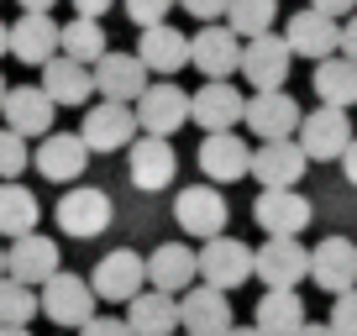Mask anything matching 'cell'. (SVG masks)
I'll return each mask as SVG.
<instances>
[{"label":"cell","instance_id":"cell-18","mask_svg":"<svg viewBox=\"0 0 357 336\" xmlns=\"http://www.w3.org/2000/svg\"><path fill=\"white\" fill-rule=\"evenodd\" d=\"M305 168H310V158L300 153L294 137H284V142H257L252 147V174L247 179H257L263 190H300Z\"/></svg>","mask_w":357,"mask_h":336},{"label":"cell","instance_id":"cell-47","mask_svg":"<svg viewBox=\"0 0 357 336\" xmlns=\"http://www.w3.org/2000/svg\"><path fill=\"white\" fill-rule=\"evenodd\" d=\"M11 53V22H0V58Z\"/></svg>","mask_w":357,"mask_h":336},{"label":"cell","instance_id":"cell-9","mask_svg":"<svg viewBox=\"0 0 357 336\" xmlns=\"http://www.w3.org/2000/svg\"><path fill=\"white\" fill-rule=\"evenodd\" d=\"M58 268H63V252H58V242L43 236V231H26V236H16V242L6 247V279L26 284V289H43Z\"/></svg>","mask_w":357,"mask_h":336},{"label":"cell","instance_id":"cell-4","mask_svg":"<svg viewBox=\"0 0 357 336\" xmlns=\"http://www.w3.org/2000/svg\"><path fill=\"white\" fill-rule=\"evenodd\" d=\"M132 111H137L142 137H168V142H174V132L190 121V90H178L174 79H153V84L137 95Z\"/></svg>","mask_w":357,"mask_h":336},{"label":"cell","instance_id":"cell-33","mask_svg":"<svg viewBox=\"0 0 357 336\" xmlns=\"http://www.w3.org/2000/svg\"><path fill=\"white\" fill-rule=\"evenodd\" d=\"M37 215H43V205H37V194L26 190V184H0V236H26L37 231Z\"/></svg>","mask_w":357,"mask_h":336},{"label":"cell","instance_id":"cell-6","mask_svg":"<svg viewBox=\"0 0 357 336\" xmlns=\"http://www.w3.org/2000/svg\"><path fill=\"white\" fill-rule=\"evenodd\" d=\"M89 289H95V300L132 305L137 294L147 289V258H142V252H132V247L105 252V258L95 263V273H89Z\"/></svg>","mask_w":357,"mask_h":336},{"label":"cell","instance_id":"cell-26","mask_svg":"<svg viewBox=\"0 0 357 336\" xmlns=\"http://www.w3.org/2000/svg\"><path fill=\"white\" fill-rule=\"evenodd\" d=\"M137 58H142V68H147V74L174 79L178 68L190 63V37L178 32V26H168V22L142 26V37H137Z\"/></svg>","mask_w":357,"mask_h":336},{"label":"cell","instance_id":"cell-44","mask_svg":"<svg viewBox=\"0 0 357 336\" xmlns=\"http://www.w3.org/2000/svg\"><path fill=\"white\" fill-rule=\"evenodd\" d=\"M342 174H347V184L357 190V137H352V147L342 153Z\"/></svg>","mask_w":357,"mask_h":336},{"label":"cell","instance_id":"cell-19","mask_svg":"<svg viewBox=\"0 0 357 336\" xmlns=\"http://www.w3.org/2000/svg\"><path fill=\"white\" fill-rule=\"evenodd\" d=\"M190 63L200 68L205 79H231L242 68V37L231 32L226 22H211L190 37Z\"/></svg>","mask_w":357,"mask_h":336},{"label":"cell","instance_id":"cell-35","mask_svg":"<svg viewBox=\"0 0 357 336\" xmlns=\"http://www.w3.org/2000/svg\"><path fill=\"white\" fill-rule=\"evenodd\" d=\"M37 310H43V305H37V289H26V284H16V279H0V326H32Z\"/></svg>","mask_w":357,"mask_h":336},{"label":"cell","instance_id":"cell-46","mask_svg":"<svg viewBox=\"0 0 357 336\" xmlns=\"http://www.w3.org/2000/svg\"><path fill=\"white\" fill-rule=\"evenodd\" d=\"M58 0H22V16H32V11H53Z\"/></svg>","mask_w":357,"mask_h":336},{"label":"cell","instance_id":"cell-48","mask_svg":"<svg viewBox=\"0 0 357 336\" xmlns=\"http://www.w3.org/2000/svg\"><path fill=\"white\" fill-rule=\"evenodd\" d=\"M226 336H263V331H257V326H231Z\"/></svg>","mask_w":357,"mask_h":336},{"label":"cell","instance_id":"cell-5","mask_svg":"<svg viewBox=\"0 0 357 336\" xmlns=\"http://www.w3.org/2000/svg\"><path fill=\"white\" fill-rule=\"evenodd\" d=\"M252 279H263V289H300L310 279V252L300 236H268L252 252Z\"/></svg>","mask_w":357,"mask_h":336},{"label":"cell","instance_id":"cell-31","mask_svg":"<svg viewBox=\"0 0 357 336\" xmlns=\"http://www.w3.org/2000/svg\"><path fill=\"white\" fill-rule=\"evenodd\" d=\"M58 53L74 58V63H84V68H95L105 53H111L105 26L89 22V16H68V22H58Z\"/></svg>","mask_w":357,"mask_h":336},{"label":"cell","instance_id":"cell-11","mask_svg":"<svg viewBox=\"0 0 357 336\" xmlns=\"http://www.w3.org/2000/svg\"><path fill=\"white\" fill-rule=\"evenodd\" d=\"M300 116L305 111L294 105L289 90H257L252 100H247L242 121H247V132H252L257 142H284V137L300 132Z\"/></svg>","mask_w":357,"mask_h":336},{"label":"cell","instance_id":"cell-16","mask_svg":"<svg viewBox=\"0 0 357 336\" xmlns=\"http://www.w3.org/2000/svg\"><path fill=\"white\" fill-rule=\"evenodd\" d=\"M242 111H247V100L231 79H205L190 95V121L200 132H231V126H242Z\"/></svg>","mask_w":357,"mask_h":336},{"label":"cell","instance_id":"cell-17","mask_svg":"<svg viewBox=\"0 0 357 336\" xmlns=\"http://www.w3.org/2000/svg\"><path fill=\"white\" fill-rule=\"evenodd\" d=\"M178 326L184 336H226L231 331V300L211 284H190V289L178 294Z\"/></svg>","mask_w":357,"mask_h":336},{"label":"cell","instance_id":"cell-14","mask_svg":"<svg viewBox=\"0 0 357 336\" xmlns=\"http://www.w3.org/2000/svg\"><path fill=\"white\" fill-rule=\"evenodd\" d=\"M289 63H294V53L279 32H263L252 43H242V79L252 90H284L289 84Z\"/></svg>","mask_w":357,"mask_h":336},{"label":"cell","instance_id":"cell-51","mask_svg":"<svg viewBox=\"0 0 357 336\" xmlns=\"http://www.w3.org/2000/svg\"><path fill=\"white\" fill-rule=\"evenodd\" d=\"M6 90H11V84H6V74H0V100H6Z\"/></svg>","mask_w":357,"mask_h":336},{"label":"cell","instance_id":"cell-43","mask_svg":"<svg viewBox=\"0 0 357 336\" xmlns=\"http://www.w3.org/2000/svg\"><path fill=\"white\" fill-rule=\"evenodd\" d=\"M68 6H74V16H89V22H100V16L111 11L116 0H68Z\"/></svg>","mask_w":357,"mask_h":336},{"label":"cell","instance_id":"cell-42","mask_svg":"<svg viewBox=\"0 0 357 336\" xmlns=\"http://www.w3.org/2000/svg\"><path fill=\"white\" fill-rule=\"evenodd\" d=\"M336 53H342V58H352V63H357V11L342 22V47H336Z\"/></svg>","mask_w":357,"mask_h":336},{"label":"cell","instance_id":"cell-12","mask_svg":"<svg viewBox=\"0 0 357 336\" xmlns=\"http://www.w3.org/2000/svg\"><path fill=\"white\" fill-rule=\"evenodd\" d=\"M195 163H200L205 184H215V190H221V184H236V179H247V174H252V147H247L236 132H205Z\"/></svg>","mask_w":357,"mask_h":336},{"label":"cell","instance_id":"cell-30","mask_svg":"<svg viewBox=\"0 0 357 336\" xmlns=\"http://www.w3.org/2000/svg\"><path fill=\"white\" fill-rule=\"evenodd\" d=\"M310 90L321 95V105H336V111H352L357 105V63L352 58H321L310 74Z\"/></svg>","mask_w":357,"mask_h":336},{"label":"cell","instance_id":"cell-49","mask_svg":"<svg viewBox=\"0 0 357 336\" xmlns=\"http://www.w3.org/2000/svg\"><path fill=\"white\" fill-rule=\"evenodd\" d=\"M0 336H32L26 326H0Z\"/></svg>","mask_w":357,"mask_h":336},{"label":"cell","instance_id":"cell-23","mask_svg":"<svg viewBox=\"0 0 357 336\" xmlns=\"http://www.w3.org/2000/svg\"><path fill=\"white\" fill-rule=\"evenodd\" d=\"M190 284H200V252L184 242H163L158 252H147V289L158 294H184Z\"/></svg>","mask_w":357,"mask_h":336},{"label":"cell","instance_id":"cell-39","mask_svg":"<svg viewBox=\"0 0 357 336\" xmlns=\"http://www.w3.org/2000/svg\"><path fill=\"white\" fill-rule=\"evenodd\" d=\"M79 336H132V326H126V315H89Z\"/></svg>","mask_w":357,"mask_h":336},{"label":"cell","instance_id":"cell-1","mask_svg":"<svg viewBox=\"0 0 357 336\" xmlns=\"http://www.w3.org/2000/svg\"><path fill=\"white\" fill-rule=\"evenodd\" d=\"M53 215H58V226H63V236H74V242H95V236H105V226L116 221L111 194L95 190V184H68Z\"/></svg>","mask_w":357,"mask_h":336},{"label":"cell","instance_id":"cell-32","mask_svg":"<svg viewBox=\"0 0 357 336\" xmlns=\"http://www.w3.org/2000/svg\"><path fill=\"white\" fill-rule=\"evenodd\" d=\"M252 326H257L263 336H300V326H305V300H300L294 289H268L263 300H257Z\"/></svg>","mask_w":357,"mask_h":336},{"label":"cell","instance_id":"cell-2","mask_svg":"<svg viewBox=\"0 0 357 336\" xmlns=\"http://www.w3.org/2000/svg\"><path fill=\"white\" fill-rule=\"evenodd\" d=\"M294 142L310 163H342V153L352 147V116L336 111V105H315L310 116H300Z\"/></svg>","mask_w":357,"mask_h":336},{"label":"cell","instance_id":"cell-29","mask_svg":"<svg viewBox=\"0 0 357 336\" xmlns=\"http://www.w3.org/2000/svg\"><path fill=\"white\" fill-rule=\"evenodd\" d=\"M43 90L53 105H89V95H95V74H89L84 63H74V58L58 53L53 63H43Z\"/></svg>","mask_w":357,"mask_h":336},{"label":"cell","instance_id":"cell-38","mask_svg":"<svg viewBox=\"0 0 357 336\" xmlns=\"http://www.w3.org/2000/svg\"><path fill=\"white\" fill-rule=\"evenodd\" d=\"M331 326L336 336H357V289H347V294H336L331 300Z\"/></svg>","mask_w":357,"mask_h":336},{"label":"cell","instance_id":"cell-36","mask_svg":"<svg viewBox=\"0 0 357 336\" xmlns=\"http://www.w3.org/2000/svg\"><path fill=\"white\" fill-rule=\"evenodd\" d=\"M26 163H32V147H26V137L11 132V126H0V184H11L16 174H26Z\"/></svg>","mask_w":357,"mask_h":336},{"label":"cell","instance_id":"cell-50","mask_svg":"<svg viewBox=\"0 0 357 336\" xmlns=\"http://www.w3.org/2000/svg\"><path fill=\"white\" fill-rule=\"evenodd\" d=\"M0 279H6V247H0Z\"/></svg>","mask_w":357,"mask_h":336},{"label":"cell","instance_id":"cell-37","mask_svg":"<svg viewBox=\"0 0 357 336\" xmlns=\"http://www.w3.org/2000/svg\"><path fill=\"white\" fill-rule=\"evenodd\" d=\"M121 11L137 26H158V22H168V11H178V0H121Z\"/></svg>","mask_w":357,"mask_h":336},{"label":"cell","instance_id":"cell-24","mask_svg":"<svg viewBox=\"0 0 357 336\" xmlns=\"http://www.w3.org/2000/svg\"><path fill=\"white\" fill-rule=\"evenodd\" d=\"M0 116H6V126L22 132V137H47V132H53L58 105L47 100L43 84H11L6 100H0Z\"/></svg>","mask_w":357,"mask_h":336},{"label":"cell","instance_id":"cell-40","mask_svg":"<svg viewBox=\"0 0 357 336\" xmlns=\"http://www.w3.org/2000/svg\"><path fill=\"white\" fill-rule=\"evenodd\" d=\"M226 6H231V0H178V11H190L200 26H211V22H226Z\"/></svg>","mask_w":357,"mask_h":336},{"label":"cell","instance_id":"cell-27","mask_svg":"<svg viewBox=\"0 0 357 336\" xmlns=\"http://www.w3.org/2000/svg\"><path fill=\"white\" fill-rule=\"evenodd\" d=\"M11 58H22L26 68H43L58 58V22L53 11H32L22 22H11Z\"/></svg>","mask_w":357,"mask_h":336},{"label":"cell","instance_id":"cell-8","mask_svg":"<svg viewBox=\"0 0 357 336\" xmlns=\"http://www.w3.org/2000/svg\"><path fill=\"white\" fill-rule=\"evenodd\" d=\"M247 279H252V247L242 236H211V242H200V284L231 294Z\"/></svg>","mask_w":357,"mask_h":336},{"label":"cell","instance_id":"cell-20","mask_svg":"<svg viewBox=\"0 0 357 336\" xmlns=\"http://www.w3.org/2000/svg\"><path fill=\"white\" fill-rule=\"evenodd\" d=\"M89 74H95V95H100V100H116V105H137V95L153 84V74L142 68L137 53H105Z\"/></svg>","mask_w":357,"mask_h":336},{"label":"cell","instance_id":"cell-3","mask_svg":"<svg viewBox=\"0 0 357 336\" xmlns=\"http://www.w3.org/2000/svg\"><path fill=\"white\" fill-rule=\"evenodd\" d=\"M37 305H43V315H47L53 326H63V331H68V326L79 331L89 315H100V310H95L100 300H95L89 279H79V273H68V268H58L53 279L37 289Z\"/></svg>","mask_w":357,"mask_h":336},{"label":"cell","instance_id":"cell-28","mask_svg":"<svg viewBox=\"0 0 357 336\" xmlns=\"http://www.w3.org/2000/svg\"><path fill=\"white\" fill-rule=\"evenodd\" d=\"M126 326H132V336H174L178 331V294L142 289L126 305Z\"/></svg>","mask_w":357,"mask_h":336},{"label":"cell","instance_id":"cell-41","mask_svg":"<svg viewBox=\"0 0 357 336\" xmlns=\"http://www.w3.org/2000/svg\"><path fill=\"white\" fill-rule=\"evenodd\" d=\"M310 11L331 16V22H347V16L357 11V0H310Z\"/></svg>","mask_w":357,"mask_h":336},{"label":"cell","instance_id":"cell-34","mask_svg":"<svg viewBox=\"0 0 357 336\" xmlns=\"http://www.w3.org/2000/svg\"><path fill=\"white\" fill-rule=\"evenodd\" d=\"M273 22H279V0H231V6H226V26H231L242 43L273 32Z\"/></svg>","mask_w":357,"mask_h":336},{"label":"cell","instance_id":"cell-15","mask_svg":"<svg viewBox=\"0 0 357 336\" xmlns=\"http://www.w3.org/2000/svg\"><path fill=\"white\" fill-rule=\"evenodd\" d=\"M126 174H132V184H137L142 194L168 190V184H174V174H178L174 142H168V137H137V142L126 147Z\"/></svg>","mask_w":357,"mask_h":336},{"label":"cell","instance_id":"cell-45","mask_svg":"<svg viewBox=\"0 0 357 336\" xmlns=\"http://www.w3.org/2000/svg\"><path fill=\"white\" fill-rule=\"evenodd\" d=\"M300 336H336V331H331L326 321H305V326H300Z\"/></svg>","mask_w":357,"mask_h":336},{"label":"cell","instance_id":"cell-25","mask_svg":"<svg viewBox=\"0 0 357 336\" xmlns=\"http://www.w3.org/2000/svg\"><path fill=\"white\" fill-rule=\"evenodd\" d=\"M310 200H305L300 190H263L252 200V221L263 226L268 236H300L305 226H310Z\"/></svg>","mask_w":357,"mask_h":336},{"label":"cell","instance_id":"cell-22","mask_svg":"<svg viewBox=\"0 0 357 336\" xmlns=\"http://www.w3.org/2000/svg\"><path fill=\"white\" fill-rule=\"evenodd\" d=\"M284 43H289L294 58H310V63H321V58H336V47H342V22H331V16L321 11H294L289 26H284Z\"/></svg>","mask_w":357,"mask_h":336},{"label":"cell","instance_id":"cell-10","mask_svg":"<svg viewBox=\"0 0 357 336\" xmlns=\"http://www.w3.org/2000/svg\"><path fill=\"white\" fill-rule=\"evenodd\" d=\"M79 137H84L89 153H121V147H132L137 137H142V126H137V111H132V105L100 100V105H89V111H84Z\"/></svg>","mask_w":357,"mask_h":336},{"label":"cell","instance_id":"cell-7","mask_svg":"<svg viewBox=\"0 0 357 336\" xmlns=\"http://www.w3.org/2000/svg\"><path fill=\"white\" fill-rule=\"evenodd\" d=\"M226 194L215 190V184H184V190L174 194V221L184 236H200V242H211V236H226Z\"/></svg>","mask_w":357,"mask_h":336},{"label":"cell","instance_id":"cell-13","mask_svg":"<svg viewBox=\"0 0 357 336\" xmlns=\"http://www.w3.org/2000/svg\"><path fill=\"white\" fill-rule=\"evenodd\" d=\"M32 163H37V174H43L47 184H63V190H68V184L84 179L89 147H84V137H79V132H47L43 142H37Z\"/></svg>","mask_w":357,"mask_h":336},{"label":"cell","instance_id":"cell-21","mask_svg":"<svg viewBox=\"0 0 357 336\" xmlns=\"http://www.w3.org/2000/svg\"><path fill=\"white\" fill-rule=\"evenodd\" d=\"M310 279L315 289H326L336 300V294L357 289V247L347 242V236H326V242L310 247Z\"/></svg>","mask_w":357,"mask_h":336}]
</instances>
